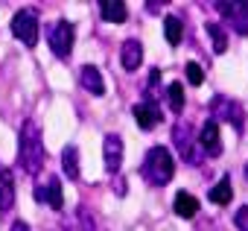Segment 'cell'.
Listing matches in <instances>:
<instances>
[{
    "label": "cell",
    "mask_w": 248,
    "mask_h": 231,
    "mask_svg": "<svg viewBox=\"0 0 248 231\" xmlns=\"http://www.w3.org/2000/svg\"><path fill=\"white\" fill-rule=\"evenodd\" d=\"M199 147H202V152L210 155V158H219V155H222V135H219V123H216V120H207V123L202 126V132H199Z\"/></svg>",
    "instance_id": "cell-10"
},
{
    "label": "cell",
    "mask_w": 248,
    "mask_h": 231,
    "mask_svg": "<svg viewBox=\"0 0 248 231\" xmlns=\"http://www.w3.org/2000/svg\"><path fill=\"white\" fill-rule=\"evenodd\" d=\"M213 120L219 123H233L236 129H242V123H245V117H242V105L236 102V99H225V97H216L213 102Z\"/></svg>",
    "instance_id": "cell-9"
},
{
    "label": "cell",
    "mask_w": 248,
    "mask_h": 231,
    "mask_svg": "<svg viewBox=\"0 0 248 231\" xmlns=\"http://www.w3.org/2000/svg\"><path fill=\"white\" fill-rule=\"evenodd\" d=\"M15 205V176L0 167V211H9Z\"/></svg>",
    "instance_id": "cell-15"
},
{
    "label": "cell",
    "mask_w": 248,
    "mask_h": 231,
    "mask_svg": "<svg viewBox=\"0 0 248 231\" xmlns=\"http://www.w3.org/2000/svg\"><path fill=\"white\" fill-rule=\"evenodd\" d=\"M79 82H82V88L91 91L93 97H102V94H105L102 73H99V67H93V65H82V70H79Z\"/></svg>",
    "instance_id": "cell-13"
},
{
    "label": "cell",
    "mask_w": 248,
    "mask_h": 231,
    "mask_svg": "<svg viewBox=\"0 0 248 231\" xmlns=\"http://www.w3.org/2000/svg\"><path fill=\"white\" fill-rule=\"evenodd\" d=\"M140 173H143V179H146L152 187L170 184L172 176H175V161H172L170 149H167V147H149V152H146V158H143V164H140Z\"/></svg>",
    "instance_id": "cell-2"
},
{
    "label": "cell",
    "mask_w": 248,
    "mask_h": 231,
    "mask_svg": "<svg viewBox=\"0 0 248 231\" xmlns=\"http://www.w3.org/2000/svg\"><path fill=\"white\" fill-rule=\"evenodd\" d=\"M73 41H76V27L67 21V18H59L50 30H47V44L53 50L56 59H70V50H73Z\"/></svg>",
    "instance_id": "cell-3"
},
{
    "label": "cell",
    "mask_w": 248,
    "mask_h": 231,
    "mask_svg": "<svg viewBox=\"0 0 248 231\" xmlns=\"http://www.w3.org/2000/svg\"><path fill=\"white\" fill-rule=\"evenodd\" d=\"M233 225H236L239 231H248V205H242V208L236 211V216H233Z\"/></svg>",
    "instance_id": "cell-24"
},
{
    "label": "cell",
    "mask_w": 248,
    "mask_h": 231,
    "mask_svg": "<svg viewBox=\"0 0 248 231\" xmlns=\"http://www.w3.org/2000/svg\"><path fill=\"white\" fill-rule=\"evenodd\" d=\"M38 33H41V27H38V9L35 6H27V9L15 12V18H12V35L21 44L35 47L38 44Z\"/></svg>",
    "instance_id": "cell-4"
},
{
    "label": "cell",
    "mask_w": 248,
    "mask_h": 231,
    "mask_svg": "<svg viewBox=\"0 0 248 231\" xmlns=\"http://www.w3.org/2000/svg\"><path fill=\"white\" fill-rule=\"evenodd\" d=\"M204 33H207L210 41H213V53H225V47H228V33H225V27H219V24H207Z\"/></svg>",
    "instance_id": "cell-21"
},
{
    "label": "cell",
    "mask_w": 248,
    "mask_h": 231,
    "mask_svg": "<svg viewBox=\"0 0 248 231\" xmlns=\"http://www.w3.org/2000/svg\"><path fill=\"white\" fill-rule=\"evenodd\" d=\"M187 82H190V85H202V82H204V70H202V65L187 62Z\"/></svg>",
    "instance_id": "cell-23"
},
{
    "label": "cell",
    "mask_w": 248,
    "mask_h": 231,
    "mask_svg": "<svg viewBox=\"0 0 248 231\" xmlns=\"http://www.w3.org/2000/svg\"><path fill=\"white\" fill-rule=\"evenodd\" d=\"M62 167H64V176H67L70 182H79V176H82V170H79V149H76L73 144L64 147V152H62Z\"/></svg>",
    "instance_id": "cell-17"
},
{
    "label": "cell",
    "mask_w": 248,
    "mask_h": 231,
    "mask_svg": "<svg viewBox=\"0 0 248 231\" xmlns=\"http://www.w3.org/2000/svg\"><path fill=\"white\" fill-rule=\"evenodd\" d=\"M222 18L231 24L236 35H248V0H236V3H216Z\"/></svg>",
    "instance_id": "cell-6"
},
{
    "label": "cell",
    "mask_w": 248,
    "mask_h": 231,
    "mask_svg": "<svg viewBox=\"0 0 248 231\" xmlns=\"http://www.w3.org/2000/svg\"><path fill=\"white\" fill-rule=\"evenodd\" d=\"M245 182H248V164H245Z\"/></svg>",
    "instance_id": "cell-26"
},
{
    "label": "cell",
    "mask_w": 248,
    "mask_h": 231,
    "mask_svg": "<svg viewBox=\"0 0 248 231\" xmlns=\"http://www.w3.org/2000/svg\"><path fill=\"white\" fill-rule=\"evenodd\" d=\"M172 211H175L178 216L190 219V216L199 214V199H196L193 193H187V190H178V193H175V202H172Z\"/></svg>",
    "instance_id": "cell-16"
},
{
    "label": "cell",
    "mask_w": 248,
    "mask_h": 231,
    "mask_svg": "<svg viewBox=\"0 0 248 231\" xmlns=\"http://www.w3.org/2000/svg\"><path fill=\"white\" fill-rule=\"evenodd\" d=\"M99 18L108 21V24H123L129 18V6L123 0H102L99 3Z\"/></svg>",
    "instance_id": "cell-14"
},
{
    "label": "cell",
    "mask_w": 248,
    "mask_h": 231,
    "mask_svg": "<svg viewBox=\"0 0 248 231\" xmlns=\"http://www.w3.org/2000/svg\"><path fill=\"white\" fill-rule=\"evenodd\" d=\"M172 141H175L178 155H181L184 164H202V161H204V152H202V147H199V138L193 135V129H190L187 123H175V126H172Z\"/></svg>",
    "instance_id": "cell-5"
},
{
    "label": "cell",
    "mask_w": 248,
    "mask_h": 231,
    "mask_svg": "<svg viewBox=\"0 0 248 231\" xmlns=\"http://www.w3.org/2000/svg\"><path fill=\"white\" fill-rule=\"evenodd\" d=\"M167 97H170V108H172L175 114L184 111V102H187V99H184V85H181V82H172V85L167 88Z\"/></svg>",
    "instance_id": "cell-22"
},
{
    "label": "cell",
    "mask_w": 248,
    "mask_h": 231,
    "mask_svg": "<svg viewBox=\"0 0 248 231\" xmlns=\"http://www.w3.org/2000/svg\"><path fill=\"white\" fill-rule=\"evenodd\" d=\"M35 199L41 205H50L53 211L64 208V193H62V182L56 176H44V182L35 184Z\"/></svg>",
    "instance_id": "cell-7"
},
{
    "label": "cell",
    "mask_w": 248,
    "mask_h": 231,
    "mask_svg": "<svg viewBox=\"0 0 248 231\" xmlns=\"http://www.w3.org/2000/svg\"><path fill=\"white\" fill-rule=\"evenodd\" d=\"M18 164L27 176H38L47 164V149H44V141H41V129L27 120L21 126V135H18Z\"/></svg>",
    "instance_id": "cell-1"
},
{
    "label": "cell",
    "mask_w": 248,
    "mask_h": 231,
    "mask_svg": "<svg viewBox=\"0 0 248 231\" xmlns=\"http://www.w3.org/2000/svg\"><path fill=\"white\" fill-rule=\"evenodd\" d=\"M12 231H30V225H27V222H15V228H12Z\"/></svg>",
    "instance_id": "cell-25"
},
{
    "label": "cell",
    "mask_w": 248,
    "mask_h": 231,
    "mask_svg": "<svg viewBox=\"0 0 248 231\" xmlns=\"http://www.w3.org/2000/svg\"><path fill=\"white\" fill-rule=\"evenodd\" d=\"M164 33H167V41H170L172 47H178L181 38H184V24H181V18L167 15V18H164Z\"/></svg>",
    "instance_id": "cell-20"
},
{
    "label": "cell",
    "mask_w": 248,
    "mask_h": 231,
    "mask_svg": "<svg viewBox=\"0 0 248 231\" xmlns=\"http://www.w3.org/2000/svg\"><path fill=\"white\" fill-rule=\"evenodd\" d=\"M120 62H123L126 70H138L140 62H143V44L138 38H126L123 47H120Z\"/></svg>",
    "instance_id": "cell-12"
},
{
    "label": "cell",
    "mask_w": 248,
    "mask_h": 231,
    "mask_svg": "<svg viewBox=\"0 0 248 231\" xmlns=\"http://www.w3.org/2000/svg\"><path fill=\"white\" fill-rule=\"evenodd\" d=\"M135 120H138V126L140 129H155L161 120H164V111L155 105V102H138L135 105Z\"/></svg>",
    "instance_id": "cell-11"
},
{
    "label": "cell",
    "mask_w": 248,
    "mask_h": 231,
    "mask_svg": "<svg viewBox=\"0 0 248 231\" xmlns=\"http://www.w3.org/2000/svg\"><path fill=\"white\" fill-rule=\"evenodd\" d=\"M64 231H99V228H96V219L85 208H76L73 211V219L64 222Z\"/></svg>",
    "instance_id": "cell-18"
},
{
    "label": "cell",
    "mask_w": 248,
    "mask_h": 231,
    "mask_svg": "<svg viewBox=\"0 0 248 231\" xmlns=\"http://www.w3.org/2000/svg\"><path fill=\"white\" fill-rule=\"evenodd\" d=\"M210 202L213 205H228L231 202V196H233V184H231V176H222L213 187H210Z\"/></svg>",
    "instance_id": "cell-19"
},
{
    "label": "cell",
    "mask_w": 248,
    "mask_h": 231,
    "mask_svg": "<svg viewBox=\"0 0 248 231\" xmlns=\"http://www.w3.org/2000/svg\"><path fill=\"white\" fill-rule=\"evenodd\" d=\"M102 158H105V173L108 176H120L123 167V138L117 132H108L102 141Z\"/></svg>",
    "instance_id": "cell-8"
}]
</instances>
